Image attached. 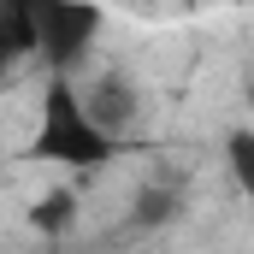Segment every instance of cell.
I'll return each instance as SVG.
<instances>
[{
    "instance_id": "1",
    "label": "cell",
    "mask_w": 254,
    "mask_h": 254,
    "mask_svg": "<svg viewBox=\"0 0 254 254\" xmlns=\"http://www.w3.org/2000/svg\"><path fill=\"white\" fill-rule=\"evenodd\" d=\"M42 154L60 166H101L113 154V136L83 113V95H71L65 83H54L48 95V119H42Z\"/></svg>"
},
{
    "instance_id": "4",
    "label": "cell",
    "mask_w": 254,
    "mask_h": 254,
    "mask_svg": "<svg viewBox=\"0 0 254 254\" xmlns=\"http://www.w3.org/2000/svg\"><path fill=\"white\" fill-rule=\"evenodd\" d=\"M172 213H178V190H172V184H142V190H136V201H130V219H136L142 231L166 225Z\"/></svg>"
},
{
    "instance_id": "5",
    "label": "cell",
    "mask_w": 254,
    "mask_h": 254,
    "mask_svg": "<svg viewBox=\"0 0 254 254\" xmlns=\"http://www.w3.org/2000/svg\"><path fill=\"white\" fill-rule=\"evenodd\" d=\"M225 160H231V172H237V190L254 195V130H243V136L225 142Z\"/></svg>"
},
{
    "instance_id": "6",
    "label": "cell",
    "mask_w": 254,
    "mask_h": 254,
    "mask_svg": "<svg viewBox=\"0 0 254 254\" xmlns=\"http://www.w3.org/2000/svg\"><path fill=\"white\" fill-rule=\"evenodd\" d=\"M71 207H77V201H71L65 190H54L48 201H36V225H42L48 237H60V231H65V219H71Z\"/></svg>"
},
{
    "instance_id": "2",
    "label": "cell",
    "mask_w": 254,
    "mask_h": 254,
    "mask_svg": "<svg viewBox=\"0 0 254 254\" xmlns=\"http://www.w3.org/2000/svg\"><path fill=\"white\" fill-rule=\"evenodd\" d=\"M30 12H36V48L54 65H71L101 30V12L89 6H30Z\"/></svg>"
},
{
    "instance_id": "3",
    "label": "cell",
    "mask_w": 254,
    "mask_h": 254,
    "mask_svg": "<svg viewBox=\"0 0 254 254\" xmlns=\"http://www.w3.org/2000/svg\"><path fill=\"white\" fill-rule=\"evenodd\" d=\"M83 113L107 130V136H113V130H125L130 119H136V89H130V77H119V71H101V77L83 89Z\"/></svg>"
}]
</instances>
